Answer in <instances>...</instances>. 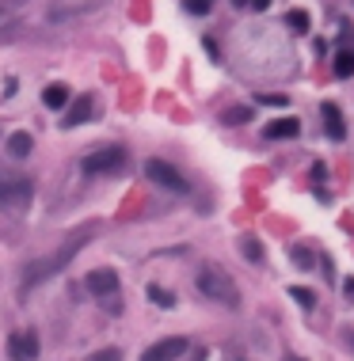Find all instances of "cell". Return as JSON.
I'll return each instance as SVG.
<instances>
[{
  "label": "cell",
  "mask_w": 354,
  "mask_h": 361,
  "mask_svg": "<svg viewBox=\"0 0 354 361\" xmlns=\"http://www.w3.org/2000/svg\"><path fill=\"white\" fill-rule=\"evenodd\" d=\"M331 69H335V77H339V80L354 77V50H339V53H335Z\"/></svg>",
  "instance_id": "obj_14"
},
{
  "label": "cell",
  "mask_w": 354,
  "mask_h": 361,
  "mask_svg": "<svg viewBox=\"0 0 354 361\" xmlns=\"http://www.w3.org/2000/svg\"><path fill=\"white\" fill-rule=\"evenodd\" d=\"M343 289H347V297L354 301V277H347V282H343Z\"/></svg>",
  "instance_id": "obj_25"
},
{
  "label": "cell",
  "mask_w": 354,
  "mask_h": 361,
  "mask_svg": "<svg viewBox=\"0 0 354 361\" xmlns=\"http://www.w3.org/2000/svg\"><path fill=\"white\" fill-rule=\"evenodd\" d=\"M248 8H255V12H267V8H271V0H248Z\"/></svg>",
  "instance_id": "obj_24"
},
{
  "label": "cell",
  "mask_w": 354,
  "mask_h": 361,
  "mask_svg": "<svg viewBox=\"0 0 354 361\" xmlns=\"http://www.w3.org/2000/svg\"><path fill=\"white\" fill-rule=\"evenodd\" d=\"M290 297H293L297 304H301L305 312H312V308H316V293H312V289H301V285H293V289H290Z\"/></svg>",
  "instance_id": "obj_18"
},
{
  "label": "cell",
  "mask_w": 354,
  "mask_h": 361,
  "mask_svg": "<svg viewBox=\"0 0 354 361\" xmlns=\"http://www.w3.org/2000/svg\"><path fill=\"white\" fill-rule=\"evenodd\" d=\"M286 361H305V357H286Z\"/></svg>",
  "instance_id": "obj_28"
},
{
  "label": "cell",
  "mask_w": 354,
  "mask_h": 361,
  "mask_svg": "<svg viewBox=\"0 0 354 361\" xmlns=\"http://www.w3.org/2000/svg\"><path fill=\"white\" fill-rule=\"evenodd\" d=\"M148 301H153L156 308H175V297L167 289H160V285H148Z\"/></svg>",
  "instance_id": "obj_17"
},
{
  "label": "cell",
  "mask_w": 354,
  "mask_h": 361,
  "mask_svg": "<svg viewBox=\"0 0 354 361\" xmlns=\"http://www.w3.org/2000/svg\"><path fill=\"white\" fill-rule=\"evenodd\" d=\"M286 23H290V31H293V34H305V31H309V12L293 8V12H286Z\"/></svg>",
  "instance_id": "obj_16"
},
{
  "label": "cell",
  "mask_w": 354,
  "mask_h": 361,
  "mask_svg": "<svg viewBox=\"0 0 354 361\" xmlns=\"http://www.w3.org/2000/svg\"><path fill=\"white\" fill-rule=\"evenodd\" d=\"M145 175L156 183V187H164V190H172V194H187L191 190V183L183 179V175L175 171L167 160H156V156H153V160H145Z\"/></svg>",
  "instance_id": "obj_5"
},
{
  "label": "cell",
  "mask_w": 354,
  "mask_h": 361,
  "mask_svg": "<svg viewBox=\"0 0 354 361\" xmlns=\"http://www.w3.org/2000/svg\"><path fill=\"white\" fill-rule=\"evenodd\" d=\"M240 255H244L248 263H263V244H259L255 236H240Z\"/></svg>",
  "instance_id": "obj_15"
},
{
  "label": "cell",
  "mask_w": 354,
  "mask_h": 361,
  "mask_svg": "<svg viewBox=\"0 0 354 361\" xmlns=\"http://www.w3.org/2000/svg\"><path fill=\"white\" fill-rule=\"evenodd\" d=\"M80 244H84V236H80V239H72V244H65L61 251L53 255V258H46V263H31V266H27V274H23V293H31L34 285L46 282L50 274H58V270H61V263H69V258L77 255V247H80Z\"/></svg>",
  "instance_id": "obj_4"
},
{
  "label": "cell",
  "mask_w": 354,
  "mask_h": 361,
  "mask_svg": "<svg viewBox=\"0 0 354 361\" xmlns=\"http://www.w3.org/2000/svg\"><path fill=\"white\" fill-rule=\"evenodd\" d=\"M198 289H202V297L225 304V308H240V289L232 285V277L221 270V266H202L198 270Z\"/></svg>",
  "instance_id": "obj_1"
},
{
  "label": "cell",
  "mask_w": 354,
  "mask_h": 361,
  "mask_svg": "<svg viewBox=\"0 0 354 361\" xmlns=\"http://www.w3.org/2000/svg\"><path fill=\"white\" fill-rule=\"evenodd\" d=\"M320 114H324V129H328L331 141H343V137H347V126H343L339 107H335V103H324V107H320Z\"/></svg>",
  "instance_id": "obj_11"
},
{
  "label": "cell",
  "mask_w": 354,
  "mask_h": 361,
  "mask_svg": "<svg viewBox=\"0 0 354 361\" xmlns=\"http://www.w3.org/2000/svg\"><path fill=\"white\" fill-rule=\"evenodd\" d=\"M301 133V122L297 118H274V122H267V129H263V137L267 141H290V137H297Z\"/></svg>",
  "instance_id": "obj_9"
},
{
  "label": "cell",
  "mask_w": 354,
  "mask_h": 361,
  "mask_svg": "<svg viewBox=\"0 0 354 361\" xmlns=\"http://www.w3.org/2000/svg\"><path fill=\"white\" fill-rule=\"evenodd\" d=\"M91 110H96V96H80L77 103L69 107V114H65V129H72V126L88 122V118H91Z\"/></svg>",
  "instance_id": "obj_10"
},
{
  "label": "cell",
  "mask_w": 354,
  "mask_h": 361,
  "mask_svg": "<svg viewBox=\"0 0 354 361\" xmlns=\"http://www.w3.org/2000/svg\"><path fill=\"white\" fill-rule=\"evenodd\" d=\"M347 342H350V346H354V331H347Z\"/></svg>",
  "instance_id": "obj_26"
},
{
  "label": "cell",
  "mask_w": 354,
  "mask_h": 361,
  "mask_svg": "<svg viewBox=\"0 0 354 361\" xmlns=\"http://www.w3.org/2000/svg\"><path fill=\"white\" fill-rule=\"evenodd\" d=\"M255 103H263V107H290V99L278 96V91H274V96H271V91H263V96H255Z\"/></svg>",
  "instance_id": "obj_21"
},
{
  "label": "cell",
  "mask_w": 354,
  "mask_h": 361,
  "mask_svg": "<svg viewBox=\"0 0 354 361\" xmlns=\"http://www.w3.org/2000/svg\"><path fill=\"white\" fill-rule=\"evenodd\" d=\"M84 285H88L91 297H118V274L110 270V266H103V270H91L88 277H84Z\"/></svg>",
  "instance_id": "obj_6"
},
{
  "label": "cell",
  "mask_w": 354,
  "mask_h": 361,
  "mask_svg": "<svg viewBox=\"0 0 354 361\" xmlns=\"http://www.w3.org/2000/svg\"><path fill=\"white\" fill-rule=\"evenodd\" d=\"M232 4H236V8H244V4H248V0H232Z\"/></svg>",
  "instance_id": "obj_27"
},
{
  "label": "cell",
  "mask_w": 354,
  "mask_h": 361,
  "mask_svg": "<svg viewBox=\"0 0 354 361\" xmlns=\"http://www.w3.org/2000/svg\"><path fill=\"white\" fill-rule=\"evenodd\" d=\"M183 8H187L191 15H206L213 8V0H183Z\"/></svg>",
  "instance_id": "obj_22"
},
{
  "label": "cell",
  "mask_w": 354,
  "mask_h": 361,
  "mask_svg": "<svg viewBox=\"0 0 354 361\" xmlns=\"http://www.w3.org/2000/svg\"><path fill=\"white\" fill-rule=\"evenodd\" d=\"M293 263L297 266H301V270H312V263H316V258H312V251H309V247H293Z\"/></svg>",
  "instance_id": "obj_20"
},
{
  "label": "cell",
  "mask_w": 354,
  "mask_h": 361,
  "mask_svg": "<svg viewBox=\"0 0 354 361\" xmlns=\"http://www.w3.org/2000/svg\"><path fill=\"white\" fill-rule=\"evenodd\" d=\"M183 354H187V339H164V342H156V346H148L141 354V361H175Z\"/></svg>",
  "instance_id": "obj_8"
},
{
  "label": "cell",
  "mask_w": 354,
  "mask_h": 361,
  "mask_svg": "<svg viewBox=\"0 0 354 361\" xmlns=\"http://www.w3.org/2000/svg\"><path fill=\"white\" fill-rule=\"evenodd\" d=\"M8 357L12 361H34L39 357V335L34 331H15L8 339Z\"/></svg>",
  "instance_id": "obj_7"
},
{
  "label": "cell",
  "mask_w": 354,
  "mask_h": 361,
  "mask_svg": "<svg viewBox=\"0 0 354 361\" xmlns=\"http://www.w3.org/2000/svg\"><path fill=\"white\" fill-rule=\"evenodd\" d=\"M4 149L12 152L15 160H23V156H31L34 141H31V133H23V129H20V133H12V137H8V141H4Z\"/></svg>",
  "instance_id": "obj_12"
},
{
  "label": "cell",
  "mask_w": 354,
  "mask_h": 361,
  "mask_svg": "<svg viewBox=\"0 0 354 361\" xmlns=\"http://www.w3.org/2000/svg\"><path fill=\"white\" fill-rule=\"evenodd\" d=\"M225 122L229 126H244V122H251V110L248 107H229L225 110Z\"/></svg>",
  "instance_id": "obj_19"
},
{
  "label": "cell",
  "mask_w": 354,
  "mask_h": 361,
  "mask_svg": "<svg viewBox=\"0 0 354 361\" xmlns=\"http://www.w3.org/2000/svg\"><path fill=\"white\" fill-rule=\"evenodd\" d=\"M34 198V183L27 175H0V209L23 213Z\"/></svg>",
  "instance_id": "obj_3"
},
{
  "label": "cell",
  "mask_w": 354,
  "mask_h": 361,
  "mask_svg": "<svg viewBox=\"0 0 354 361\" xmlns=\"http://www.w3.org/2000/svg\"><path fill=\"white\" fill-rule=\"evenodd\" d=\"M91 361H122V350L107 346V350H99V354H91Z\"/></svg>",
  "instance_id": "obj_23"
},
{
  "label": "cell",
  "mask_w": 354,
  "mask_h": 361,
  "mask_svg": "<svg viewBox=\"0 0 354 361\" xmlns=\"http://www.w3.org/2000/svg\"><path fill=\"white\" fill-rule=\"evenodd\" d=\"M126 164H129V152L122 149V145H103V149H96V152L84 156V160H80V171L91 175V179H103V175L126 171Z\"/></svg>",
  "instance_id": "obj_2"
},
{
  "label": "cell",
  "mask_w": 354,
  "mask_h": 361,
  "mask_svg": "<svg viewBox=\"0 0 354 361\" xmlns=\"http://www.w3.org/2000/svg\"><path fill=\"white\" fill-rule=\"evenodd\" d=\"M42 103L50 107V110H61L65 103H69V88H65V84H50V88L42 91Z\"/></svg>",
  "instance_id": "obj_13"
}]
</instances>
